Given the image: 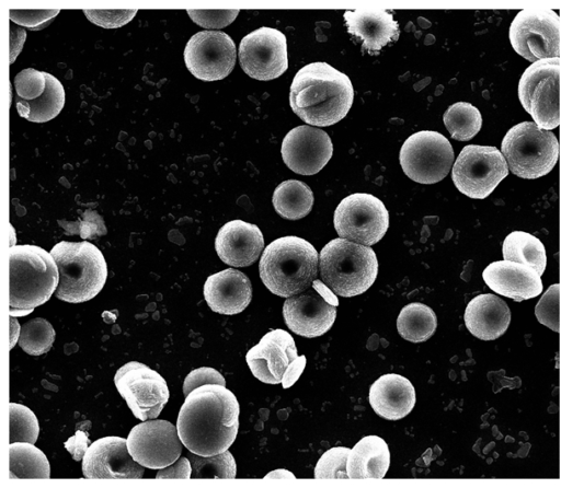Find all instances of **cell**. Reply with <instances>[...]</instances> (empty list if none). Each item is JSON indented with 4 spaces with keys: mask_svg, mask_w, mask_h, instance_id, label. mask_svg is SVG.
<instances>
[{
    "mask_svg": "<svg viewBox=\"0 0 561 488\" xmlns=\"http://www.w3.org/2000/svg\"><path fill=\"white\" fill-rule=\"evenodd\" d=\"M55 336L56 332L47 319L35 317L21 327L18 342L26 353L41 356L49 351Z\"/></svg>",
    "mask_w": 561,
    "mask_h": 488,
    "instance_id": "cell-34",
    "label": "cell"
},
{
    "mask_svg": "<svg viewBox=\"0 0 561 488\" xmlns=\"http://www.w3.org/2000/svg\"><path fill=\"white\" fill-rule=\"evenodd\" d=\"M351 449L335 446L325 451L314 467L316 479L348 478L346 470L347 455Z\"/></svg>",
    "mask_w": 561,
    "mask_h": 488,
    "instance_id": "cell-37",
    "label": "cell"
},
{
    "mask_svg": "<svg viewBox=\"0 0 561 488\" xmlns=\"http://www.w3.org/2000/svg\"><path fill=\"white\" fill-rule=\"evenodd\" d=\"M559 287L550 286L535 309L538 321L554 332H559Z\"/></svg>",
    "mask_w": 561,
    "mask_h": 488,
    "instance_id": "cell-39",
    "label": "cell"
},
{
    "mask_svg": "<svg viewBox=\"0 0 561 488\" xmlns=\"http://www.w3.org/2000/svg\"><path fill=\"white\" fill-rule=\"evenodd\" d=\"M188 71L202 81L226 78L236 65L237 50L232 38L220 31H201L186 43L183 53Z\"/></svg>",
    "mask_w": 561,
    "mask_h": 488,
    "instance_id": "cell-15",
    "label": "cell"
},
{
    "mask_svg": "<svg viewBox=\"0 0 561 488\" xmlns=\"http://www.w3.org/2000/svg\"><path fill=\"white\" fill-rule=\"evenodd\" d=\"M416 402L412 383L397 373L378 377L369 388L373 410L387 420H399L411 413Z\"/></svg>",
    "mask_w": 561,
    "mask_h": 488,
    "instance_id": "cell-25",
    "label": "cell"
},
{
    "mask_svg": "<svg viewBox=\"0 0 561 488\" xmlns=\"http://www.w3.org/2000/svg\"><path fill=\"white\" fill-rule=\"evenodd\" d=\"M157 479H190L192 478V463L187 457H179L171 465L160 468L156 475Z\"/></svg>",
    "mask_w": 561,
    "mask_h": 488,
    "instance_id": "cell-45",
    "label": "cell"
},
{
    "mask_svg": "<svg viewBox=\"0 0 561 488\" xmlns=\"http://www.w3.org/2000/svg\"><path fill=\"white\" fill-rule=\"evenodd\" d=\"M508 174V165L495 147L469 144L457 156L451 178L457 189L473 199L486 198Z\"/></svg>",
    "mask_w": 561,
    "mask_h": 488,
    "instance_id": "cell-9",
    "label": "cell"
},
{
    "mask_svg": "<svg viewBox=\"0 0 561 488\" xmlns=\"http://www.w3.org/2000/svg\"><path fill=\"white\" fill-rule=\"evenodd\" d=\"M206 384H220L226 386L222 374L214 368L202 367L192 370L183 382V394L186 396L193 390Z\"/></svg>",
    "mask_w": 561,
    "mask_h": 488,
    "instance_id": "cell-43",
    "label": "cell"
},
{
    "mask_svg": "<svg viewBox=\"0 0 561 488\" xmlns=\"http://www.w3.org/2000/svg\"><path fill=\"white\" fill-rule=\"evenodd\" d=\"M280 151L283 161L293 172L313 175L331 159L333 144L325 131L302 125L289 130L283 139Z\"/></svg>",
    "mask_w": 561,
    "mask_h": 488,
    "instance_id": "cell-19",
    "label": "cell"
},
{
    "mask_svg": "<svg viewBox=\"0 0 561 488\" xmlns=\"http://www.w3.org/2000/svg\"><path fill=\"white\" fill-rule=\"evenodd\" d=\"M50 254L59 270L55 295L69 303H81L96 297L107 279V264L92 243L61 241Z\"/></svg>",
    "mask_w": 561,
    "mask_h": 488,
    "instance_id": "cell-5",
    "label": "cell"
},
{
    "mask_svg": "<svg viewBox=\"0 0 561 488\" xmlns=\"http://www.w3.org/2000/svg\"><path fill=\"white\" fill-rule=\"evenodd\" d=\"M504 260L524 264L540 276L547 265L546 248L535 235L524 231L511 232L503 242Z\"/></svg>",
    "mask_w": 561,
    "mask_h": 488,
    "instance_id": "cell-29",
    "label": "cell"
},
{
    "mask_svg": "<svg viewBox=\"0 0 561 488\" xmlns=\"http://www.w3.org/2000/svg\"><path fill=\"white\" fill-rule=\"evenodd\" d=\"M85 18L104 28H118L130 22L137 10H83Z\"/></svg>",
    "mask_w": 561,
    "mask_h": 488,
    "instance_id": "cell-42",
    "label": "cell"
},
{
    "mask_svg": "<svg viewBox=\"0 0 561 488\" xmlns=\"http://www.w3.org/2000/svg\"><path fill=\"white\" fill-rule=\"evenodd\" d=\"M353 100L354 89L350 78L323 61L304 66L290 85L291 109L312 126L325 127L342 120Z\"/></svg>",
    "mask_w": 561,
    "mask_h": 488,
    "instance_id": "cell-2",
    "label": "cell"
},
{
    "mask_svg": "<svg viewBox=\"0 0 561 488\" xmlns=\"http://www.w3.org/2000/svg\"><path fill=\"white\" fill-rule=\"evenodd\" d=\"M264 478H272V479H295V476L286 470V469H277L271 472L268 475H266Z\"/></svg>",
    "mask_w": 561,
    "mask_h": 488,
    "instance_id": "cell-48",
    "label": "cell"
},
{
    "mask_svg": "<svg viewBox=\"0 0 561 488\" xmlns=\"http://www.w3.org/2000/svg\"><path fill=\"white\" fill-rule=\"evenodd\" d=\"M306 362L307 359L304 355L298 356L290 362L282 379L283 388H288L296 383L306 367Z\"/></svg>",
    "mask_w": 561,
    "mask_h": 488,
    "instance_id": "cell-46",
    "label": "cell"
},
{
    "mask_svg": "<svg viewBox=\"0 0 561 488\" xmlns=\"http://www.w3.org/2000/svg\"><path fill=\"white\" fill-rule=\"evenodd\" d=\"M333 222L340 237L370 246L386 234L389 212L383 202L371 194L355 193L337 205Z\"/></svg>",
    "mask_w": 561,
    "mask_h": 488,
    "instance_id": "cell-12",
    "label": "cell"
},
{
    "mask_svg": "<svg viewBox=\"0 0 561 488\" xmlns=\"http://www.w3.org/2000/svg\"><path fill=\"white\" fill-rule=\"evenodd\" d=\"M501 151L513 174L534 179L554 167L559 141L552 131L541 129L533 121H523L506 132Z\"/></svg>",
    "mask_w": 561,
    "mask_h": 488,
    "instance_id": "cell-7",
    "label": "cell"
},
{
    "mask_svg": "<svg viewBox=\"0 0 561 488\" xmlns=\"http://www.w3.org/2000/svg\"><path fill=\"white\" fill-rule=\"evenodd\" d=\"M518 98L535 124L552 130L560 124V58L533 62L518 83Z\"/></svg>",
    "mask_w": 561,
    "mask_h": 488,
    "instance_id": "cell-8",
    "label": "cell"
},
{
    "mask_svg": "<svg viewBox=\"0 0 561 488\" xmlns=\"http://www.w3.org/2000/svg\"><path fill=\"white\" fill-rule=\"evenodd\" d=\"M436 327L435 312L420 302L405 305L397 318V329L400 336L411 342L427 340L434 334Z\"/></svg>",
    "mask_w": 561,
    "mask_h": 488,
    "instance_id": "cell-32",
    "label": "cell"
},
{
    "mask_svg": "<svg viewBox=\"0 0 561 488\" xmlns=\"http://www.w3.org/2000/svg\"><path fill=\"white\" fill-rule=\"evenodd\" d=\"M145 468L130 455L127 440L108 435L92 442L82 458V473L89 479H139Z\"/></svg>",
    "mask_w": 561,
    "mask_h": 488,
    "instance_id": "cell-18",
    "label": "cell"
},
{
    "mask_svg": "<svg viewBox=\"0 0 561 488\" xmlns=\"http://www.w3.org/2000/svg\"><path fill=\"white\" fill-rule=\"evenodd\" d=\"M238 55L242 70L256 80H273L288 68L286 36L273 27L263 26L247 34Z\"/></svg>",
    "mask_w": 561,
    "mask_h": 488,
    "instance_id": "cell-17",
    "label": "cell"
},
{
    "mask_svg": "<svg viewBox=\"0 0 561 488\" xmlns=\"http://www.w3.org/2000/svg\"><path fill=\"white\" fill-rule=\"evenodd\" d=\"M443 120L451 138L459 141L472 139L482 127L481 113L467 102L451 104L444 113Z\"/></svg>",
    "mask_w": 561,
    "mask_h": 488,
    "instance_id": "cell-33",
    "label": "cell"
},
{
    "mask_svg": "<svg viewBox=\"0 0 561 488\" xmlns=\"http://www.w3.org/2000/svg\"><path fill=\"white\" fill-rule=\"evenodd\" d=\"M240 406L225 385L206 384L185 396L176 429L183 445L192 453L211 456L227 451L239 429Z\"/></svg>",
    "mask_w": 561,
    "mask_h": 488,
    "instance_id": "cell-1",
    "label": "cell"
},
{
    "mask_svg": "<svg viewBox=\"0 0 561 488\" xmlns=\"http://www.w3.org/2000/svg\"><path fill=\"white\" fill-rule=\"evenodd\" d=\"M59 10H13L9 11L10 20L31 31L46 27L59 13Z\"/></svg>",
    "mask_w": 561,
    "mask_h": 488,
    "instance_id": "cell-40",
    "label": "cell"
},
{
    "mask_svg": "<svg viewBox=\"0 0 561 488\" xmlns=\"http://www.w3.org/2000/svg\"><path fill=\"white\" fill-rule=\"evenodd\" d=\"M10 316H24L47 302L59 284V270L50 252L32 244L11 245Z\"/></svg>",
    "mask_w": 561,
    "mask_h": 488,
    "instance_id": "cell-3",
    "label": "cell"
},
{
    "mask_svg": "<svg viewBox=\"0 0 561 488\" xmlns=\"http://www.w3.org/2000/svg\"><path fill=\"white\" fill-rule=\"evenodd\" d=\"M264 247V239L257 225L243 220L225 223L215 239L219 258L232 267L252 265Z\"/></svg>",
    "mask_w": 561,
    "mask_h": 488,
    "instance_id": "cell-21",
    "label": "cell"
},
{
    "mask_svg": "<svg viewBox=\"0 0 561 488\" xmlns=\"http://www.w3.org/2000/svg\"><path fill=\"white\" fill-rule=\"evenodd\" d=\"M79 230L77 231L82 239H95L96 235L106 233L103 219L95 211H85L79 221Z\"/></svg>",
    "mask_w": 561,
    "mask_h": 488,
    "instance_id": "cell-44",
    "label": "cell"
},
{
    "mask_svg": "<svg viewBox=\"0 0 561 488\" xmlns=\"http://www.w3.org/2000/svg\"><path fill=\"white\" fill-rule=\"evenodd\" d=\"M297 357L291 335L284 329H273L247 352L245 360L256 379L266 384H279L287 367Z\"/></svg>",
    "mask_w": 561,
    "mask_h": 488,
    "instance_id": "cell-20",
    "label": "cell"
},
{
    "mask_svg": "<svg viewBox=\"0 0 561 488\" xmlns=\"http://www.w3.org/2000/svg\"><path fill=\"white\" fill-rule=\"evenodd\" d=\"M463 319L473 336L481 340H494L508 328L511 311L502 299L484 293L468 303Z\"/></svg>",
    "mask_w": 561,
    "mask_h": 488,
    "instance_id": "cell-26",
    "label": "cell"
},
{
    "mask_svg": "<svg viewBox=\"0 0 561 488\" xmlns=\"http://www.w3.org/2000/svg\"><path fill=\"white\" fill-rule=\"evenodd\" d=\"M322 281L336 294L351 298L364 293L376 280L377 256L371 247L336 237L320 252Z\"/></svg>",
    "mask_w": 561,
    "mask_h": 488,
    "instance_id": "cell-6",
    "label": "cell"
},
{
    "mask_svg": "<svg viewBox=\"0 0 561 488\" xmlns=\"http://www.w3.org/2000/svg\"><path fill=\"white\" fill-rule=\"evenodd\" d=\"M508 36L514 50L531 62L560 58V18L551 9L520 10L511 23Z\"/></svg>",
    "mask_w": 561,
    "mask_h": 488,
    "instance_id": "cell-10",
    "label": "cell"
},
{
    "mask_svg": "<svg viewBox=\"0 0 561 488\" xmlns=\"http://www.w3.org/2000/svg\"><path fill=\"white\" fill-rule=\"evenodd\" d=\"M399 160L409 178L420 184H434L449 173L454 162V150L449 140L442 133L421 130L403 142Z\"/></svg>",
    "mask_w": 561,
    "mask_h": 488,
    "instance_id": "cell-11",
    "label": "cell"
},
{
    "mask_svg": "<svg viewBox=\"0 0 561 488\" xmlns=\"http://www.w3.org/2000/svg\"><path fill=\"white\" fill-rule=\"evenodd\" d=\"M238 13L239 10H187L191 20L208 31L229 25Z\"/></svg>",
    "mask_w": 561,
    "mask_h": 488,
    "instance_id": "cell-41",
    "label": "cell"
},
{
    "mask_svg": "<svg viewBox=\"0 0 561 488\" xmlns=\"http://www.w3.org/2000/svg\"><path fill=\"white\" fill-rule=\"evenodd\" d=\"M390 466V451L378 435L362 438L350 451L346 470L350 479L383 478Z\"/></svg>",
    "mask_w": 561,
    "mask_h": 488,
    "instance_id": "cell-27",
    "label": "cell"
},
{
    "mask_svg": "<svg viewBox=\"0 0 561 488\" xmlns=\"http://www.w3.org/2000/svg\"><path fill=\"white\" fill-rule=\"evenodd\" d=\"M126 440L133 458L151 469L171 465L182 453L183 443L176 427L163 419H149L136 425Z\"/></svg>",
    "mask_w": 561,
    "mask_h": 488,
    "instance_id": "cell-16",
    "label": "cell"
},
{
    "mask_svg": "<svg viewBox=\"0 0 561 488\" xmlns=\"http://www.w3.org/2000/svg\"><path fill=\"white\" fill-rule=\"evenodd\" d=\"M65 88L53 74L47 73V85L42 96L34 101L15 97V106L21 117L32 123H46L55 118L65 106Z\"/></svg>",
    "mask_w": 561,
    "mask_h": 488,
    "instance_id": "cell-28",
    "label": "cell"
},
{
    "mask_svg": "<svg viewBox=\"0 0 561 488\" xmlns=\"http://www.w3.org/2000/svg\"><path fill=\"white\" fill-rule=\"evenodd\" d=\"M273 206L276 212L288 220L306 217L313 205V194L304 182L288 179L282 182L274 190Z\"/></svg>",
    "mask_w": 561,
    "mask_h": 488,
    "instance_id": "cell-30",
    "label": "cell"
},
{
    "mask_svg": "<svg viewBox=\"0 0 561 488\" xmlns=\"http://www.w3.org/2000/svg\"><path fill=\"white\" fill-rule=\"evenodd\" d=\"M347 31L362 40L363 50L378 54L382 47L399 38L400 30L392 14L379 8H359L345 11Z\"/></svg>",
    "mask_w": 561,
    "mask_h": 488,
    "instance_id": "cell-24",
    "label": "cell"
},
{
    "mask_svg": "<svg viewBox=\"0 0 561 488\" xmlns=\"http://www.w3.org/2000/svg\"><path fill=\"white\" fill-rule=\"evenodd\" d=\"M319 255L308 241L287 235L263 251L259 270L264 286L274 294L289 298L307 290L317 278Z\"/></svg>",
    "mask_w": 561,
    "mask_h": 488,
    "instance_id": "cell-4",
    "label": "cell"
},
{
    "mask_svg": "<svg viewBox=\"0 0 561 488\" xmlns=\"http://www.w3.org/2000/svg\"><path fill=\"white\" fill-rule=\"evenodd\" d=\"M482 277L491 290L516 302L535 298L542 291L540 275L520 263L493 262L485 267Z\"/></svg>",
    "mask_w": 561,
    "mask_h": 488,
    "instance_id": "cell-22",
    "label": "cell"
},
{
    "mask_svg": "<svg viewBox=\"0 0 561 488\" xmlns=\"http://www.w3.org/2000/svg\"><path fill=\"white\" fill-rule=\"evenodd\" d=\"M10 478H49V462L34 443L13 442L9 445Z\"/></svg>",
    "mask_w": 561,
    "mask_h": 488,
    "instance_id": "cell-31",
    "label": "cell"
},
{
    "mask_svg": "<svg viewBox=\"0 0 561 488\" xmlns=\"http://www.w3.org/2000/svg\"><path fill=\"white\" fill-rule=\"evenodd\" d=\"M204 298L211 311L234 315L242 312L251 302L250 279L240 270L227 268L207 277Z\"/></svg>",
    "mask_w": 561,
    "mask_h": 488,
    "instance_id": "cell-23",
    "label": "cell"
},
{
    "mask_svg": "<svg viewBox=\"0 0 561 488\" xmlns=\"http://www.w3.org/2000/svg\"><path fill=\"white\" fill-rule=\"evenodd\" d=\"M335 295L323 281L316 279L310 289L287 298L283 304L287 327L307 338L325 334L336 317Z\"/></svg>",
    "mask_w": 561,
    "mask_h": 488,
    "instance_id": "cell-14",
    "label": "cell"
},
{
    "mask_svg": "<svg viewBox=\"0 0 561 488\" xmlns=\"http://www.w3.org/2000/svg\"><path fill=\"white\" fill-rule=\"evenodd\" d=\"M15 96L24 101H34L43 95L47 85V72L26 68L14 78Z\"/></svg>",
    "mask_w": 561,
    "mask_h": 488,
    "instance_id": "cell-38",
    "label": "cell"
},
{
    "mask_svg": "<svg viewBox=\"0 0 561 488\" xmlns=\"http://www.w3.org/2000/svg\"><path fill=\"white\" fill-rule=\"evenodd\" d=\"M39 433V425L35 414L25 405L10 403V443H35Z\"/></svg>",
    "mask_w": 561,
    "mask_h": 488,
    "instance_id": "cell-36",
    "label": "cell"
},
{
    "mask_svg": "<svg viewBox=\"0 0 561 488\" xmlns=\"http://www.w3.org/2000/svg\"><path fill=\"white\" fill-rule=\"evenodd\" d=\"M114 384L141 421L158 418L170 397L167 381L160 373L138 361L122 365L114 375Z\"/></svg>",
    "mask_w": 561,
    "mask_h": 488,
    "instance_id": "cell-13",
    "label": "cell"
},
{
    "mask_svg": "<svg viewBox=\"0 0 561 488\" xmlns=\"http://www.w3.org/2000/svg\"><path fill=\"white\" fill-rule=\"evenodd\" d=\"M89 439L82 431H77L76 434L65 442V448L71 453L73 460L79 461L83 458L88 449Z\"/></svg>",
    "mask_w": 561,
    "mask_h": 488,
    "instance_id": "cell-47",
    "label": "cell"
},
{
    "mask_svg": "<svg viewBox=\"0 0 561 488\" xmlns=\"http://www.w3.org/2000/svg\"><path fill=\"white\" fill-rule=\"evenodd\" d=\"M192 478L233 479L237 466L232 454L227 450L211 456H201L190 452Z\"/></svg>",
    "mask_w": 561,
    "mask_h": 488,
    "instance_id": "cell-35",
    "label": "cell"
}]
</instances>
